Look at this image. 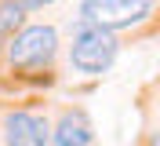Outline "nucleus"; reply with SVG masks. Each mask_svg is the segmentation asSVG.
Masks as SVG:
<instances>
[{
    "instance_id": "f03ea898",
    "label": "nucleus",
    "mask_w": 160,
    "mask_h": 146,
    "mask_svg": "<svg viewBox=\"0 0 160 146\" xmlns=\"http://www.w3.org/2000/svg\"><path fill=\"white\" fill-rule=\"evenodd\" d=\"M153 0H84V11H80V26H95V29H113L131 26V22H142L149 15Z\"/></svg>"
},
{
    "instance_id": "7ed1b4c3",
    "label": "nucleus",
    "mask_w": 160,
    "mask_h": 146,
    "mask_svg": "<svg viewBox=\"0 0 160 146\" xmlns=\"http://www.w3.org/2000/svg\"><path fill=\"white\" fill-rule=\"evenodd\" d=\"M55 29L51 26H26L18 29V37L8 44V62L11 69H37V66H48L51 55H55Z\"/></svg>"
},
{
    "instance_id": "0eeeda50",
    "label": "nucleus",
    "mask_w": 160,
    "mask_h": 146,
    "mask_svg": "<svg viewBox=\"0 0 160 146\" xmlns=\"http://www.w3.org/2000/svg\"><path fill=\"white\" fill-rule=\"evenodd\" d=\"M22 8H44V4H51V0H18Z\"/></svg>"
},
{
    "instance_id": "423d86ee",
    "label": "nucleus",
    "mask_w": 160,
    "mask_h": 146,
    "mask_svg": "<svg viewBox=\"0 0 160 146\" xmlns=\"http://www.w3.org/2000/svg\"><path fill=\"white\" fill-rule=\"evenodd\" d=\"M26 22V8L18 0H0V37H11Z\"/></svg>"
},
{
    "instance_id": "39448f33",
    "label": "nucleus",
    "mask_w": 160,
    "mask_h": 146,
    "mask_svg": "<svg viewBox=\"0 0 160 146\" xmlns=\"http://www.w3.org/2000/svg\"><path fill=\"white\" fill-rule=\"evenodd\" d=\"M91 143V124L80 110H69V113L58 121L55 128V146H88Z\"/></svg>"
},
{
    "instance_id": "20e7f679",
    "label": "nucleus",
    "mask_w": 160,
    "mask_h": 146,
    "mask_svg": "<svg viewBox=\"0 0 160 146\" xmlns=\"http://www.w3.org/2000/svg\"><path fill=\"white\" fill-rule=\"evenodd\" d=\"M4 143L8 146H48L51 143V124L44 117L15 110V113L4 117Z\"/></svg>"
},
{
    "instance_id": "f257e3e1",
    "label": "nucleus",
    "mask_w": 160,
    "mask_h": 146,
    "mask_svg": "<svg viewBox=\"0 0 160 146\" xmlns=\"http://www.w3.org/2000/svg\"><path fill=\"white\" fill-rule=\"evenodd\" d=\"M69 58L80 73H102L117 58V37L106 33V29H95V26H80L77 37H73Z\"/></svg>"
}]
</instances>
